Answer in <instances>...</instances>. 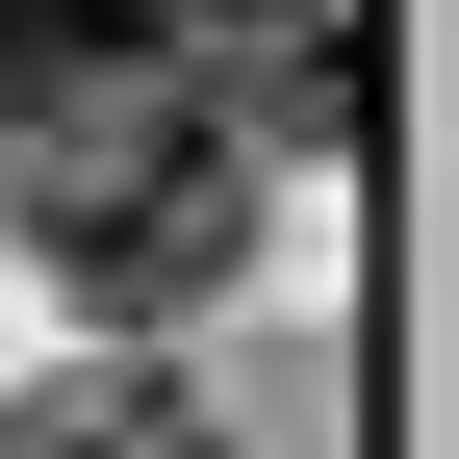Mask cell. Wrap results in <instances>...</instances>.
Wrapping results in <instances>:
<instances>
[{
  "label": "cell",
  "mask_w": 459,
  "mask_h": 459,
  "mask_svg": "<svg viewBox=\"0 0 459 459\" xmlns=\"http://www.w3.org/2000/svg\"><path fill=\"white\" fill-rule=\"evenodd\" d=\"M153 26H179V51H230V26H281V0H153Z\"/></svg>",
  "instance_id": "obj_4"
},
{
  "label": "cell",
  "mask_w": 459,
  "mask_h": 459,
  "mask_svg": "<svg viewBox=\"0 0 459 459\" xmlns=\"http://www.w3.org/2000/svg\"><path fill=\"white\" fill-rule=\"evenodd\" d=\"M153 0H0V128H51V102H102V77H153Z\"/></svg>",
  "instance_id": "obj_2"
},
{
  "label": "cell",
  "mask_w": 459,
  "mask_h": 459,
  "mask_svg": "<svg viewBox=\"0 0 459 459\" xmlns=\"http://www.w3.org/2000/svg\"><path fill=\"white\" fill-rule=\"evenodd\" d=\"M51 459H230L204 409H102V434H51Z\"/></svg>",
  "instance_id": "obj_3"
},
{
  "label": "cell",
  "mask_w": 459,
  "mask_h": 459,
  "mask_svg": "<svg viewBox=\"0 0 459 459\" xmlns=\"http://www.w3.org/2000/svg\"><path fill=\"white\" fill-rule=\"evenodd\" d=\"M0 153H26V255L77 281L102 332H204V307H230V255H255V128H230V51H153V77L51 102V128H0Z\"/></svg>",
  "instance_id": "obj_1"
}]
</instances>
